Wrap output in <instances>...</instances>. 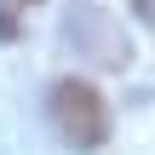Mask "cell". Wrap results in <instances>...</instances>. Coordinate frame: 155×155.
Wrapping results in <instances>:
<instances>
[{
  "instance_id": "1",
  "label": "cell",
  "mask_w": 155,
  "mask_h": 155,
  "mask_svg": "<svg viewBox=\"0 0 155 155\" xmlns=\"http://www.w3.org/2000/svg\"><path fill=\"white\" fill-rule=\"evenodd\" d=\"M46 115H52V127H58V138L69 144V150H98L104 138H109V104L98 98V86L92 81H75V75H63L58 86H52V98H46Z\"/></svg>"
},
{
  "instance_id": "2",
  "label": "cell",
  "mask_w": 155,
  "mask_h": 155,
  "mask_svg": "<svg viewBox=\"0 0 155 155\" xmlns=\"http://www.w3.org/2000/svg\"><path fill=\"white\" fill-rule=\"evenodd\" d=\"M63 35H69V46H75L81 58H92V63H104V69H121V63H127V35L109 23L104 6H75V17L63 23Z\"/></svg>"
},
{
  "instance_id": "3",
  "label": "cell",
  "mask_w": 155,
  "mask_h": 155,
  "mask_svg": "<svg viewBox=\"0 0 155 155\" xmlns=\"http://www.w3.org/2000/svg\"><path fill=\"white\" fill-rule=\"evenodd\" d=\"M138 6H144V17H150V23H155V0H138Z\"/></svg>"
},
{
  "instance_id": "4",
  "label": "cell",
  "mask_w": 155,
  "mask_h": 155,
  "mask_svg": "<svg viewBox=\"0 0 155 155\" xmlns=\"http://www.w3.org/2000/svg\"><path fill=\"white\" fill-rule=\"evenodd\" d=\"M17 6H29V0H17Z\"/></svg>"
}]
</instances>
